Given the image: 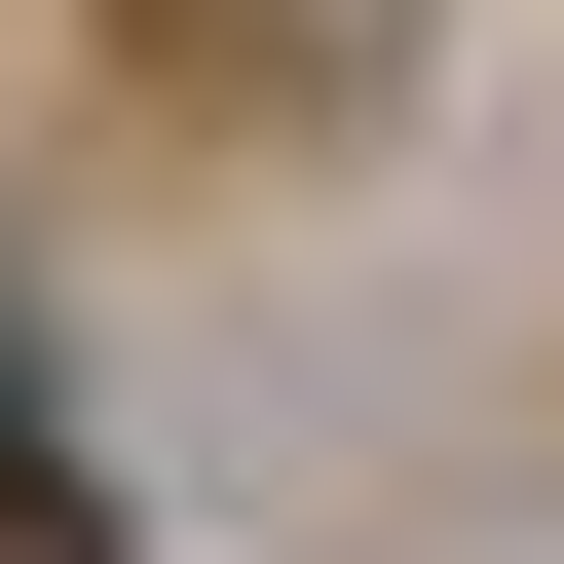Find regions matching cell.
<instances>
[{"mask_svg": "<svg viewBox=\"0 0 564 564\" xmlns=\"http://www.w3.org/2000/svg\"><path fill=\"white\" fill-rule=\"evenodd\" d=\"M377 39H414V0H113V113H226V151H302V113H377Z\"/></svg>", "mask_w": 564, "mask_h": 564, "instance_id": "obj_1", "label": "cell"}, {"mask_svg": "<svg viewBox=\"0 0 564 564\" xmlns=\"http://www.w3.org/2000/svg\"><path fill=\"white\" fill-rule=\"evenodd\" d=\"M0 564H113V489L39 452V377H0Z\"/></svg>", "mask_w": 564, "mask_h": 564, "instance_id": "obj_2", "label": "cell"}]
</instances>
